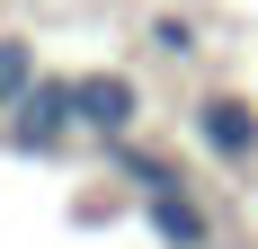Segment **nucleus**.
I'll use <instances>...</instances> for the list:
<instances>
[{
    "instance_id": "nucleus-1",
    "label": "nucleus",
    "mask_w": 258,
    "mask_h": 249,
    "mask_svg": "<svg viewBox=\"0 0 258 249\" xmlns=\"http://www.w3.org/2000/svg\"><path fill=\"white\" fill-rule=\"evenodd\" d=\"M187 143L205 151L223 178H258V98L249 89H196L187 98Z\"/></svg>"
},
{
    "instance_id": "nucleus-7",
    "label": "nucleus",
    "mask_w": 258,
    "mask_h": 249,
    "mask_svg": "<svg viewBox=\"0 0 258 249\" xmlns=\"http://www.w3.org/2000/svg\"><path fill=\"white\" fill-rule=\"evenodd\" d=\"M143 45H152V63H205V27L187 9H152L143 18Z\"/></svg>"
},
{
    "instance_id": "nucleus-8",
    "label": "nucleus",
    "mask_w": 258,
    "mask_h": 249,
    "mask_svg": "<svg viewBox=\"0 0 258 249\" xmlns=\"http://www.w3.org/2000/svg\"><path fill=\"white\" fill-rule=\"evenodd\" d=\"M214 249H232V240H214Z\"/></svg>"
},
{
    "instance_id": "nucleus-4",
    "label": "nucleus",
    "mask_w": 258,
    "mask_h": 249,
    "mask_svg": "<svg viewBox=\"0 0 258 249\" xmlns=\"http://www.w3.org/2000/svg\"><path fill=\"white\" fill-rule=\"evenodd\" d=\"M98 160H107V178H116V187H125L134 205L196 187V160H187V151H169V143H152V134H134V143H107Z\"/></svg>"
},
{
    "instance_id": "nucleus-3",
    "label": "nucleus",
    "mask_w": 258,
    "mask_h": 249,
    "mask_svg": "<svg viewBox=\"0 0 258 249\" xmlns=\"http://www.w3.org/2000/svg\"><path fill=\"white\" fill-rule=\"evenodd\" d=\"M80 143V107H72V72H45L27 89L9 116H0V151H18V160H62Z\"/></svg>"
},
{
    "instance_id": "nucleus-6",
    "label": "nucleus",
    "mask_w": 258,
    "mask_h": 249,
    "mask_svg": "<svg viewBox=\"0 0 258 249\" xmlns=\"http://www.w3.org/2000/svg\"><path fill=\"white\" fill-rule=\"evenodd\" d=\"M36 80H45V53H36V36H27V27H0V116H9L27 89H36Z\"/></svg>"
},
{
    "instance_id": "nucleus-2",
    "label": "nucleus",
    "mask_w": 258,
    "mask_h": 249,
    "mask_svg": "<svg viewBox=\"0 0 258 249\" xmlns=\"http://www.w3.org/2000/svg\"><path fill=\"white\" fill-rule=\"evenodd\" d=\"M72 107H80V143H134L143 134V116H152V89H143V72H125V63H98V72H72Z\"/></svg>"
},
{
    "instance_id": "nucleus-5",
    "label": "nucleus",
    "mask_w": 258,
    "mask_h": 249,
    "mask_svg": "<svg viewBox=\"0 0 258 249\" xmlns=\"http://www.w3.org/2000/svg\"><path fill=\"white\" fill-rule=\"evenodd\" d=\"M134 223L152 231L160 249H214V240H223V223H214V205L196 196V187H178V196H152V205H134Z\"/></svg>"
}]
</instances>
